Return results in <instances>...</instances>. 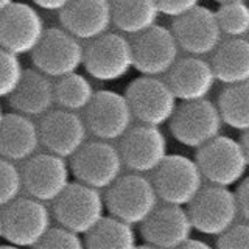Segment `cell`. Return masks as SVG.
Listing matches in <instances>:
<instances>
[{"mask_svg": "<svg viewBox=\"0 0 249 249\" xmlns=\"http://www.w3.org/2000/svg\"><path fill=\"white\" fill-rule=\"evenodd\" d=\"M106 190V210L132 226H140L159 206L153 181L142 173L122 175Z\"/></svg>", "mask_w": 249, "mask_h": 249, "instance_id": "6da1fadb", "label": "cell"}, {"mask_svg": "<svg viewBox=\"0 0 249 249\" xmlns=\"http://www.w3.org/2000/svg\"><path fill=\"white\" fill-rule=\"evenodd\" d=\"M3 209V238L11 246H39L47 231L52 228V210L47 206V202L36 198L19 196Z\"/></svg>", "mask_w": 249, "mask_h": 249, "instance_id": "7a4b0ae2", "label": "cell"}, {"mask_svg": "<svg viewBox=\"0 0 249 249\" xmlns=\"http://www.w3.org/2000/svg\"><path fill=\"white\" fill-rule=\"evenodd\" d=\"M83 66L93 80L119 81L134 69L132 44L123 33L107 31L84 47Z\"/></svg>", "mask_w": 249, "mask_h": 249, "instance_id": "3957f363", "label": "cell"}, {"mask_svg": "<svg viewBox=\"0 0 249 249\" xmlns=\"http://www.w3.org/2000/svg\"><path fill=\"white\" fill-rule=\"evenodd\" d=\"M52 215L58 224L86 235L105 216V195L95 187L83 182H70L54 199Z\"/></svg>", "mask_w": 249, "mask_h": 249, "instance_id": "277c9868", "label": "cell"}, {"mask_svg": "<svg viewBox=\"0 0 249 249\" xmlns=\"http://www.w3.org/2000/svg\"><path fill=\"white\" fill-rule=\"evenodd\" d=\"M195 160L206 181L221 187L238 184L249 167L240 140L221 134L199 146Z\"/></svg>", "mask_w": 249, "mask_h": 249, "instance_id": "5b68a950", "label": "cell"}, {"mask_svg": "<svg viewBox=\"0 0 249 249\" xmlns=\"http://www.w3.org/2000/svg\"><path fill=\"white\" fill-rule=\"evenodd\" d=\"M70 159V171L76 181L98 190H106L123 175L119 146L107 140L86 142Z\"/></svg>", "mask_w": 249, "mask_h": 249, "instance_id": "8992f818", "label": "cell"}, {"mask_svg": "<svg viewBox=\"0 0 249 249\" xmlns=\"http://www.w3.org/2000/svg\"><path fill=\"white\" fill-rule=\"evenodd\" d=\"M153 184L162 202L189 206L204 187V178L196 160L182 154H167L153 171Z\"/></svg>", "mask_w": 249, "mask_h": 249, "instance_id": "52a82bcc", "label": "cell"}, {"mask_svg": "<svg viewBox=\"0 0 249 249\" xmlns=\"http://www.w3.org/2000/svg\"><path fill=\"white\" fill-rule=\"evenodd\" d=\"M187 207L193 229L210 237L221 235L240 215L235 193L215 184L202 187Z\"/></svg>", "mask_w": 249, "mask_h": 249, "instance_id": "ba28073f", "label": "cell"}, {"mask_svg": "<svg viewBox=\"0 0 249 249\" xmlns=\"http://www.w3.org/2000/svg\"><path fill=\"white\" fill-rule=\"evenodd\" d=\"M124 97L128 98L134 119L153 126L168 123L178 107L175 92L160 76H137L128 84Z\"/></svg>", "mask_w": 249, "mask_h": 249, "instance_id": "9c48e42d", "label": "cell"}, {"mask_svg": "<svg viewBox=\"0 0 249 249\" xmlns=\"http://www.w3.org/2000/svg\"><path fill=\"white\" fill-rule=\"evenodd\" d=\"M168 123L179 143L196 150L220 134L224 124L218 106L207 98L182 101Z\"/></svg>", "mask_w": 249, "mask_h": 249, "instance_id": "30bf717a", "label": "cell"}, {"mask_svg": "<svg viewBox=\"0 0 249 249\" xmlns=\"http://www.w3.org/2000/svg\"><path fill=\"white\" fill-rule=\"evenodd\" d=\"M35 69L50 78H59L76 72L84 61V45L62 27H50L31 52Z\"/></svg>", "mask_w": 249, "mask_h": 249, "instance_id": "8fae6325", "label": "cell"}, {"mask_svg": "<svg viewBox=\"0 0 249 249\" xmlns=\"http://www.w3.org/2000/svg\"><path fill=\"white\" fill-rule=\"evenodd\" d=\"M70 163L53 153H36L25 160L22 184L28 196L42 202H53L70 184Z\"/></svg>", "mask_w": 249, "mask_h": 249, "instance_id": "7c38bea8", "label": "cell"}, {"mask_svg": "<svg viewBox=\"0 0 249 249\" xmlns=\"http://www.w3.org/2000/svg\"><path fill=\"white\" fill-rule=\"evenodd\" d=\"M45 30L42 14L30 3L14 2L0 13V47L18 56L31 54Z\"/></svg>", "mask_w": 249, "mask_h": 249, "instance_id": "4fadbf2b", "label": "cell"}, {"mask_svg": "<svg viewBox=\"0 0 249 249\" xmlns=\"http://www.w3.org/2000/svg\"><path fill=\"white\" fill-rule=\"evenodd\" d=\"M131 106L124 93L115 90H97L90 105L86 107L84 122L89 132L97 139L114 142L120 140L123 134L132 126Z\"/></svg>", "mask_w": 249, "mask_h": 249, "instance_id": "5bb4252c", "label": "cell"}, {"mask_svg": "<svg viewBox=\"0 0 249 249\" xmlns=\"http://www.w3.org/2000/svg\"><path fill=\"white\" fill-rule=\"evenodd\" d=\"M119 151L123 165L134 173H153L168 154V143L160 126L140 123L131 126L120 139Z\"/></svg>", "mask_w": 249, "mask_h": 249, "instance_id": "9a60e30c", "label": "cell"}, {"mask_svg": "<svg viewBox=\"0 0 249 249\" xmlns=\"http://www.w3.org/2000/svg\"><path fill=\"white\" fill-rule=\"evenodd\" d=\"M131 44L134 69L140 75L150 76L167 75L178 61L181 50L171 28L158 23L136 35Z\"/></svg>", "mask_w": 249, "mask_h": 249, "instance_id": "2e32d148", "label": "cell"}, {"mask_svg": "<svg viewBox=\"0 0 249 249\" xmlns=\"http://www.w3.org/2000/svg\"><path fill=\"white\" fill-rule=\"evenodd\" d=\"M41 145L49 153L69 159L88 142V124L83 117L69 109H50L39 122Z\"/></svg>", "mask_w": 249, "mask_h": 249, "instance_id": "e0dca14e", "label": "cell"}, {"mask_svg": "<svg viewBox=\"0 0 249 249\" xmlns=\"http://www.w3.org/2000/svg\"><path fill=\"white\" fill-rule=\"evenodd\" d=\"M171 31L179 49L193 56L210 54L223 37L215 11L201 5L195 6L193 10L179 18H175Z\"/></svg>", "mask_w": 249, "mask_h": 249, "instance_id": "ac0fdd59", "label": "cell"}, {"mask_svg": "<svg viewBox=\"0 0 249 249\" xmlns=\"http://www.w3.org/2000/svg\"><path fill=\"white\" fill-rule=\"evenodd\" d=\"M192 232L193 226L184 206L167 202L156 207L140 224V235L146 246L151 248H181L184 241L192 237Z\"/></svg>", "mask_w": 249, "mask_h": 249, "instance_id": "d6986e66", "label": "cell"}, {"mask_svg": "<svg viewBox=\"0 0 249 249\" xmlns=\"http://www.w3.org/2000/svg\"><path fill=\"white\" fill-rule=\"evenodd\" d=\"M61 27L80 41H92L112 27L109 0H70L59 11Z\"/></svg>", "mask_w": 249, "mask_h": 249, "instance_id": "ffe728a7", "label": "cell"}, {"mask_svg": "<svg viewBox=\"0 0 249 249\" xmlns=\"http://www.w3.org/2000/svg\"><path fill=\"white\" fill-rule=\"evenodd\" d=\"M167 83L178 100L193 101L207 98L215 88L216 78L210 61L190 54L178 58L173 67L167 72Z\"/></svg>", "mask_w": 249, "mask_h": 249, "instance_id": "44dd1931", "label": "cell"}, {"mask_svg": "<svg viewBox=\"0 0 249 249\" xmlns=\"http://www.w3.org/2000/svg\"><path fill=\"white\" fill-rule=\"evenodd\" d=\"M41 146L39 126L31 117L19 112L5 114L0 124V156L13 162H25Z\"/></svg>", "mask_w": 249, "mask_h": 249, "instance_id": "7402d4cb", "label": "cell"}, {"mask_svg": "<svg viewBox=\"0 0 249 249\" xmlns=\"http://www.w3.org/2000/svg\"><path fill=\"white\" fill-rule=\"evenodd\" d=\"M14 112L31 119L42 117L54 106V83L37 69H25L14 92L8 97Z\"/></svg>", "mask_w": 249, "mask_h": 249, "instance_id": "603a6c76", "label": "cell"}, {"mask_svg": "<svg viewBox=\"0 0 249 249\" xmlns=\"http://www.w3.org/2000/svg\"><path fill=\"white\" fill-rule=\"evenodd\" d=\"M210 54L216 81L226 86L249 81V39L229 37Z\"/></svg>", "mask_w": 249, "mask_h": 249, "instance_id": "cb8c5ba5", "label": "cell"}, {"mask_svg": "<svg viewBox=\"0 0 249 249\" xmlns=\"http://www.w3.org/2000/svg\"><path fill=\"white\" fill-rule=\"evenodd\" d=\"M112 25L123 35L136 36L158 23L159 8L156 0H109Z\"/></svg>", "mask_w": 249, "mask_h": 249, "instance_id": "d4e9b609", "label": "cell"}, {"mask_svg": "<svg viewBox=\"0 0 249 249\" xmlns=\"http://www.w3.org/2000/svg\"><path fill=\"white\" fill-rule=\"evenodd\" d=\"M84 246L89 249H131L137 246V233L132 224L109 213L86 233Z\"/></svg>", "mask_w": 249, "mask_h": 249, "instance_id": "484cf974", "label": "cell"}, {"mask_svg": "<svg viewBox=\"0 0 249 249\" xmlns=\"http://www.w3.org/2000/svg\"><path fill=\"white\" fill-rule=\"evenodd\" d=\"M221 120L232 129L245 132L249 129V81L229 84L218 97Z\"/></svg>", "mask_w": 249, "mask_h": 249, "instance_id": "4316f807", "label": "cell"}, {"mask_svg": "<svg viewBox=\"0 0 249 249\" xmlns=\"http://www.w3.org/2000/svg\"><path fill=\"white\" fill-rule=\"evenodd\" d=\"M95 92L88 76L72 72L54 81V103L69 111H86Z\"/></svg>", "mask_w": 249, "mask_h": 249, "instance_id": "83f0119b", "label": "cell"}, {"mask_svg": "<svg viewBox=\"0 0 249 249\" xmlns=\"http://www.w3.org/2000/svg\"><path fill=\"white\" fill-rule=\"evenodd\" d=\"M215 14L223 35L229 37H245L249 35V5L246 2L221 3Z\"/></svg>", "mask_w": 249, "mask_h": 249, "instance_id": "f1b7e54d", "label": "cell"}, {"mask_svg": "<svg viewBox=\"0 0 249 249\" xmlns=\"http://www.w3.org/2000/svg\"><path fill=\"white\" fill-rule=\"evenodd\" d=\"M23 72L22 62L18 54L0 47V98H8L18 88Z\"/></svg>", "mask_w": 249, "mask_h": 249, "instance_id": "f546056e", "label": "cell"}, {"mask_svg": "<svg viewBox=\"0 0 249 249\" xmlns=\"http://www.w3.org/2000/svg\"><path fill=\"white\" fill-rule=\"evenodd\" d=\"M22 190V170L16 165V162L0 156V207H5L19 198Z\"/></svg>", "mask_w": 249, "mask_h": 249, "instance_id": "4dcf8cb0", "label": "cell"}, {"mask_svg": "<svg viewBox=\"0 0 249 249\" xmlns=\"http://www.w3.org/2000/svg\"><path fill=\"white\" fill-rule=\"evenodd\" d=\"M39 248L47 249H83L84 240L83 235L76 233L75 231L66 228V226H52L47 231L44 238L39 243Z\"/></svg>", "mask_w": 249, "mask_h": 249, "instance_id": "1f68e13d", "label": "cell"}, {"mask_svg": "<svg viewBox=\"0 0 249 249\" xmlns=\"http://www.w3.org/2000/svg\"><path fill=\"white\" fill-rule=\"evenodd\" d=\"M216 238V246L220 249H249V221H235Z\"/></svg>", "mask_w": 249, "mask_h": 249, "instance_id": "d6a6232c", "label": "cell"}, {"mask_svg": "<svg viewBox=\"0 0 249 249\" xmlns=\"http://www.w3.org/2000/svg\"><path fill=\"white\" fill-rule=\"evenodd\" d=\"M201 0H156L159 13L168 18H179L199 5Z\"/></svg>", "mask_w": 249, "mask_h": 249, "instance_id": "836d02e7", "label": "cell"}, {"mask_svg": "<svg viewBox=\"0 0 249 249\" xmlns=\"http://www.w3.org/2000/svg\"><path fill=\"white\" fill-rule=\"evenodd\" d=\"M235 196H237L240 215L243 216L246 221H249V176L243 178L238 182V189L235 192Z\"/></svg>", "mask_w": 249, "mask_h": 249, "instance_id": "e575fe53", "label": "cell"}, {"mask_svg": "<svg viewBox=\"0 0 249 249\" xmlns=\"http://www.w3.org/2000/svg\"><path fill=\"white\" fill-rule=\"evenodd\" d=\"M35 6L41 8L44 11L50 13H59L62 8H66L70 0H31Z\"/></svg>", "mask_w": 249, "mask_h": 249, "instance_id": "d590c367", "label": "cell"}, {"mask_svg": "<svg viewBox=\"0 0 249 249\" xmlns=\"http://www.w3.org/2000/svg\"><path fill=\"white\" fill-rule=\"evenodd\" d=\"M181 248H195V249H210V245L206 243V241H202V240H196V238H193V237H189L187 238L182 246Z\"/></svg>", "mask_w": 249, "mask_h": 249, "instance_id": "8d00e7d4", "label": "cell"}, {"mask_svg": "<svg viewBox=\"0 0 249 249\" xmlns=\"http://www.w3.org/2000/svg\"><path fill=\"white\" fill-rule=\"evenodd\" d=\"M240 143H241V146H243V151H245L246 160H248V165H249V129L243 132V137H241Z\"/></svg>", "mask_w": 249, "mask_h": 249, "instance_id": "74e56055", "label": "cell"}, {"mask_svg": "<svg viewBox=\"0 0 249 249\" xmlns=\"http://www.w3.org/2000/svg\"><path fill=\"white\" fill-rule=\"evenodd\" d=\"M11 3H14V0H0V13L5 11Z\"/></svg>", "mask_w": 249, "mask_h": 249, "instance_id": "f35d334b", "label": "cell"}, {"mask_svg": "<svg viewBox=\"0 0 249 249\" xmlns=\"http://www.w3.org/2000/svg\"><path fill=\"white\" fill-rule=\"evenodd\" d=\"M213 2L221 5V3H229V2H246V0H213Z\"/></svg>", "mask_w": 249, "mask_h": 249, "instance_id": "ab89813d", "label": "cell"}, {"mask_svg": "<svg viewBox=\"0 0 249 249\" xmlns=\"http://www.w3.org/2000/svg\"><path fill=\"white\" fill-rule=\"evenodd\" d=\"M3 238V231H2V213H0V240Z\"/></svg>", "mask_w": 249, "mask_h": 249, "instance_id": "60d3db41", "label": "cell"}, {"mask_svg": "<svg viewBox=\"0 0 249 249\" xmlns=\"http://www.w3.org/2000/svg\"><path fill=\"white\" fill-rule=\"evenodd\" d=\"M3 117H5V114H3V109H2V105H0V124H2V120H3Z\"/></svg>", "mask_w": 249, "mask_h": 249, "instance_id": "b9f144b4", "label": "cell"}]
</instances>
